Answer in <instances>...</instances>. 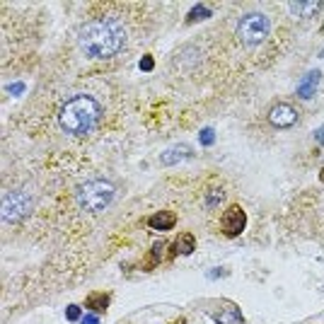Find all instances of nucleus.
<instances>
[{
	"instance_id": "nucleus-1",
	"label": "nucleus",
	"mask_w": 324,
	"mask_h": 324,
	"mask_svg": "<svg viewBox=\"0 0 324 324\" xmlns=\"http://www.w3.org/2000/svg\"><path fill=\"white\" fill-rule=\"evenodd\" d=\"M78 46L90 58H114L126 46V29L114 17L92 20L78 32Z\"/></svg>"
},
{
	"instance_id": "nucleus-2",
	"label": "nucleus",
	"mask_w": 324,
	"mask_h": 324,
	"mask_svg": "<svg viewBox=\"0 0 324 324\" xmlns=\"http://www.w3.org/2000/svg\"><path fill=\"white\" fill-rule=\"evenodd\" d=\"M102 107L95 97L75 95L70 97L58 111V123L68 135H85L99 123Z\"/></svg>"
},
{
	"instance_id": "nucleus-3",
	"label": "nucleus",
	"mask_w": 324,
	"mask_h": 324,
	"mask_svg": "<svg viewBox=\"0 0 324 324\" xmlns=\"http://www.w3.org/2000/svg\"><path fill=\"white\" fill-rule=\"evenodd\" d=\"M75 201L85 213H104L116 201V187L109 179H90L75 189Z\"/></svg>"
},
{
	"instance_id": "nucleus-4",
	"label": "nucleus",
	"mask_w": 324,
	"mask_h": 324,
	"mask_svg": "<svg viewBox=\"0 0 324 324\" xmlns=\"http://www.w3.org/2000/svg\"><path fill=\"white\" fill-rule=\"evenodd\" d=\"M271 22L264 13H247L242 15L240 25H237V37L244 46H257L269 37Z\"/></svg>"
},
{
	"instance_id": "nucleus-5",
	"label": "nucleus",
	"mask_w": 324,
	"mask_h": 324,
	"mask_svg": "<svg viewBox=\"0 0 324 324\" xmlns=\"http://www.w3.org/2000/svg\"><path fill=\"white\" fill-rule=\"evenodd\" d=\"M34 199L27 191H8L3 196V220L5 223H20L22 218L32 213Z\"/></svg>"
},
{
	"instance_id": "nucleus-6",
	"label": "nucleus",
	"mask_w": 324,
	"mask_h": 324,
	"mask_svg": "<svg viewBox=\"0 0 324 324\" xmlns=\"http://www.w3.org/2000/svg\"><path fill=\"white\" fill-rule=\"evenodd\" d=\"M297 109L293 104H288V102H281V104H273L269 109V123L273 128H290V126H295L297 121Z\"/></svg>"
},
{
	"instance_id": "nucleus-7",
	"label": "nucleus",
	"mask_w": 324,
	"mask_h": 324,
	"mask_svg": "<svg viewBox=\"0 0 324 324\" xmlns=\"http://www.w3.org/2000/svg\"><path fill=\"white\" fill-rule=\"evenodd\" d=\"M220 223H223V232H225L228 237H237V235L247 228V216H244V211L240 206H230Z\"/></svg>"
},
{
	"instance_id": "nucleus-8",
	"label": "nucleus",
	"mask_w": 324,
	"mask_h": 324,
	"mask_svg": "<svg viewBox=\"0 0 324 324\" xmlns=\"http://www.w3.org/2000/svg\"><path fill=\"white\" fill-rule=\"evenodd\" d=\"M191 155H194V150L189 145H184V143H177L172 148H167L165 152L160 155V162L162 165H177V162L182 160H189Z\"/></svg>"
},
{
	"instance_id": "nucleus-9",
	"label": "nucleus",
	"mask_w": 324,
	"mask_h": 324,
	"mask_svg": "<svg viewBox=\"0 0 324 324\" xmlns=\"http://www.w3.org/2000/svg\"><path fill=\"white\" fill-rule=\"evenodd\" d=\"M213 319L218 324H244V317L237 305H225L223 310L213 312Z\"/></svg>"
},
{
	"instance_id": "nucleus-10",
	"label": "nucleus",
	"mask_w": 324,
	"mask_h": 324,
	"mask_svg": "<svg viewBox=\"0 0 324 324\" xmlns=\"http://www.w3.org/2000/svg\"><path fill=\"white\" fill-rule=\"evenodd\" d=\"M177 223L175 213H170V211H160V213H155V216L150 218V228L152 230H160V232H165V230H172Z\"/></svg>"
},
{
	"instance_id": "nucleus-11",
	"label": "nucleus",
	"mask_w": 324,
	"mask_h": 324,
	"mask_svg": "<svg viewBox=\"0 0 324 324\" xmlns=\"http://www.w3.org/2000/svg\"><path fill=\"white\" fill-rule=\"evenodd\" d=\"M317 82H319V70H312L310 75L305 78V80L300 82V87H297V97H302V99H310L314 95V87H317Z\"/></svg>"
},
{
	"instance_id": "nucleus-12",
	"label": "nucleus",
	"mask_w": 324,
	"mask_h": 324,
	"mask_svg": "<svg viewBox=\"0 0 324 324\" xmlns=\"http://www.w3.org/2000/svg\"><path fill=\"white\" fill-rule=\"evenodd\" d=\"M290 10H293L297 17H310V15L322 10V3H290Z\"/></svg>"
},
{
	"instance_id": "nucleus-13",
	"label": "nucleus",
	"mask_w": 324,
	"mask_h": 324,
	"mask_svg": "<svg viewBox=\"0 0 324 324\" xmlns=\"http://www.w3.org/2000/svg\"><path fill=\"white\" fill-rule=\"evenodd\" d=\"M194 247H196V240H194V235H182L179 240H177L175 249L179 254H191L194 252Z\"/></svg>"
},
{
	"instance_id": "nucleus-14",
	"label": "nucleus",
	"mask_w": 324,
	"mask_h": 324,
	"mask_svg": "<svg viewBox=\"0 0 324 324\" xmlns=\"http://www.w3.org/2000/svg\"><path fill=\"white\" fill-rule=\"evenodd\" d=\"M206 17H211V10H208L206 5H196V8L189 13L187 22H201V20H206Z\"/></svg>"
},
{
	"instance_id": "nucleus-15",
	"label": "nucleus",
	"mask_w": 324,
	"mask_h": 324,
	"mask_svg": "<svg viewBox=\"0 0 324 324\" xmlns=\"http://www.w3.org/2000/svg\"><path fill=\"white\" fill-rule=\"evenodd\" d=\"M225 199V191L223 189H213V191H208L206 194V206H211V208H216L218 203Z\"/></svg>"
},
{
	"instance_id": "nucleus-16",
	"label": "nucleus",
	"mask_w": 324,
	"mask_h": 324,
	"mask_svg": "<svg viewBox=\"0 0 324 324\" xmlns=\"http://www.w3.org/2000/svg\"><path fill=\"white\" fill-rule=\"evenodd\" d=\"M87 305H92V310H95V305H97V310H104L109 305V297L107 295H90Z\"/></svg>"
},
{
	"instance_id": "nucleus-17",
	"label": "nucleus",
	"mask_w": 324,
	"mask_h": 324,
	"mask_svg": "<svg viewBox=\"0 0 324 324\" xmlns=\"http://www.w3.org/2000/svg\"><path fill=\"white\" fill-rule=\"evenodd\" d=\"M216 140V135H213V128H203L201 131V143L203 145H211Z\"/></svg>"
},
{
	"instance_id": "nucleus-18",
	"label": "nucleus",
	"mask_w": 324,
	"mask_h": 324,
	"mask_svg": "<svg viewBox=\"0 0 324 324\" xmlns=\"http://www.w3.org/2000/svg\"><path fill=\"white\" fill-rule=\"evenodd\" d=\"M66 317L70 319V322H75V319H80V307L78 305H70L66 310Z\"/></svg>"
},
{
	"instance_id": "nucleus-19",
	"label": "nucleus",
	"mask_w": 324,
	"mask_h": 324,
	"mask_svg": "<svg viewBox=\"0 0 324 324\" xmlns=\"http://www.w3.org/2000/svg\"><path fill=\"white\" fill-rule=\"evenodd\" d=\"M152 66H155V63H152V56H145V58L140 61V70H150Z\"/></svg>"
},
{
	"instance_id": "nucleus-20",
	"label": "nucleus",
	"mask_w": 324,
	"mask_h": 324,
	"mask_svg": "<svg viewBox=\"0 0 324 324\" xmlns=\"http://www.w3.org/2000/svg\"><path fill=\"white\" fill-rule=\"evenodd\" d=\"M82 324H99V319H97V317H92V314H90V317H85V319H82Z\"/></svg>"
},
{
	"instance_id": "nucleus-21",
	"label": "nucleus",
	"mask_w": 324,
	"mask_h": 324,
	"mask_svg": "<svg viewBox=\"0 0 324 324\" xmlns=\"http://www.w3.org/2000/svg\"><path fill=\"white\" fill-rule=\"evenodd\" d=\"M317 140H319V143H324V126L317 131Z\"/></svg>"
}]
</instances>
